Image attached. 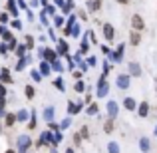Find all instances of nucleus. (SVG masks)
<instances>
[{
	"instance_id": "a211bd4d",
	"label": "nucleus",
	"mask_w": 157,
	"mask_h": 153,
	"mask_svg": "<svg viewBox=\"0 0 157 153\" xmlns=\"http://www.w3.org/2000/svg\"><path fill=\"white\" fill-rule=\"evenodd\" d=\"M30 60H32L30 56H24V58H20V62H18V64H16V72H22V70L26 68V64H28V62H30Z\"/></svg>"
},
{
	"instance_id": "412c9836",
	"label": "nucleus",
	"mask_w": 157,
	"mask_h": 153,
	"mask_svg": "<svg viewBox=\"0 0 157 153\" xmlns=\"http://www.w3.org/2000/svg\"><path fill=\"white\" fill-rule=\"evenodd\" d=\"M123 48H125V46H123V44H119V48H117V50H115V54H113V56H111V60H113V62H119V60H121Z\"/></svg>"
},
{
	"instance_id": "0e129e2a",
	"label": "nucleus",
	"mask_w": 157,
	"mask_h": 153,
	"mask_svg": "<svg viewBox=\"0 0 157 153\" xmlns=\"http://www.w3.org/2000/svg\"><path fill=\"white\" fill-rule=\"evenodd\" d=\"M153 133H155V135H157V125H155V131H153Z\"/></svg>"
},
{
	"instance_id": "7ed1b4c3",
	"label": "nucleus",
	"mask_w": 157,
	"mask_h": 153,
	"mask_svg": "<svg viewBox=\"0 0 157 153\" xmlns=\"http://www.w3.org/2000/svg\"><path fill=\"white\" fill-rule=\"evenodd\" d=\"M131 28H133V30H139V32L145 30V22H143V18L139 14H133V16H131Z\"/></svg>"
},
{
	"instance_id": "9d476101",
	"label": "nucleus",
	"mask_w": 157,
	"mask_h": 153,
	"mask_svg": "<svg viewBox=\"0 0 157 153\" xmlns=\"http://www.w3.org/2000/svg\"><path fill=\"white\" fill-rule=\"evenodd\" d=\"M6 10L10 12L14 18H18V8H16V0H6Z\"/></svg>"
},
{
	"instance_id": "49530a36",
	"label": "nucleus",
	"mask_w": 157,
	"mask_h": 153,
	"mask_svg": "<svg viewBox=\"0 0 157 153\" xmlns=\"http://www.w3.org/2000/svg\"><path fill=\"white\" fill-rule=\"evenodd\" d=\"M82 139H84V137H82V133H76V135H74V141H76V145H80Z\"/></svg>"
},
{
	"instance_id": "b1692460",
	"label": "nucleus",
	"mask_w": 157,
	"mask_h": 153,
	"mask_svg": "<svg viewBox=\"0 0 157 153\" xmlns=\"http://www.w3.org/2000/svg\"><path fill=\"white\" fill-rule=\"evenodd\" d=\"M80 109H82V105H76V103H68V111H70V115L80 113Z\"/></svg>"
},
{
	"instance_id": "8fccbe9b",
	"label": "nucleus",
	"mask_w": 157,
	"mask_h": 153,
	"mask_svg": "<svg viewBox=\"0 0 157 153\" xmlns=\"http://www.w3.org/2000/svg\"><path fill=\"white\" fill-rule=\"evenodd\" d=\"M26 14H28V20H30V22H32V20H34V12H32L30 8H28V10H26Z\"/></svg>"
},
{
	"instance_id": "58836bf2",
	"label": "nucleus",
	"mask_w": 157,
	"mask_h": 153,
	"mask_svg": "<svg viewBox=\"0 0 157 153\" xmlns=\"http://www.w3.org/2000/svg\"><path fill=\"white\" fill-rule=\"evenodd\" d=\"M32 80H36V82H40L42 80V74L38 72V70H32Z\"/></svg>"
},
{
	"instance_id": "473e14b6",
	"label": "nucleus",
	"mask_w": 157,
	"mask_h": 153,
	"mask_svg": "<svg viewBox=\"0 0 157 153\" xmlns=\"http://www.w3.org/2000/svg\"><path fill=\"white\" fill-rule=\"evenodd\" d=\"M54 86H56V88L60 90V92H64V90H66V86H64V80H62V78H58V80L54 82Z\"/></svg>"
},
{
	"instance_id": "f3484780",
	"label": "nucleus",
	"mask_w": 157,
	"mask_h": 153,
	"mask_svg": "<svg viewBox=\"0 0 157 153\" xmlns=\"http://www.w3.org/2000/svg\"><path fill=\"white\" fill-rule=\"evenodd\" d=\"M16 121H18V117H16V113H6V115H4V123H6L8 127H12V125H14Z\"/></svg>"
},
{
	"instance_id": "a878e982",
	"label": "nucleus",
	"mask_w": 157,
	"mask_h": 153,
	"mask_svg": "<svg viewBox=\"0 0 157 153\" xmlns=\"http://www.w3.org/2000/svg\"><path fill=\"white\" fill-rule=\"evenodd\" d=\"M24 94H26V98H28V100H32V98L36 96V90L32 88V86H26V88H24Z\"/></svg>"
},
{
	"instance_id": "393cba45",
	"label": "nucleus",
	"mask_w": 157,
	"mask_h": 153,
	"mask_svg": "<svg viewBox=\"0 0 157 153\" xmlns=\"http://www.w3.org/2000/svg\"><path fill=\"white\" fill-rule=\"evenodd\" d=\"M113 127H115V125H113V119L109 117V119L104 123V131H105V133H111V131H113Z\"/></svg>"
},
{
	"instance_id": "3c124183",
	"label": "nucleus",
	"mask_w": 157,
	"mask_h": 153,
	"mask_svg": "<svg viewBox=\"0 0 157 153\" xmlns=\"http://www.w3.org/2000/svg\"><path fill=\"white\" fill-rule=\"evenodd\" d=\"M62 129H66V127H70V119H64V121H62Z\"/></svg>"
},
{
	"instance_id": "ea45409f",
	"label": "nucleus",
	"mask_w": 157,
	"mask_h": 153,
	"mask_svg": "<svg viewBox=\"0 0 157 153\" xmlns=\"http://www.w3.org/2000/svg\"><path fill=\"white\" fill-rule=\"evenodd\" d=\"M78 18L80 20H88V10H78Z\"/></svg>"
},
{
	"instance_id": "6ab92c4d",
	"label": "nucleus",
	"mask_w": 157,
	"mask_h": 153,
	"mask_svg": "<svg viewBox=\"0 0 157 153\" xmlns=\"http://www.w3.org/2000/svg\"><path fill=\"white\" fill-rule=\"evenodd\" d=\"M50 141H52V135H50V131H44V133H42V137H40V141H38V147L46 145V143H50Z\"/></svg>"
},
{
	"instance_id": "e2e57ef3",
	"label": "nucleus",
	"mask_w": 157,
	"mask_h": 153,
	"mask_svg": "<svg viewBox=\"0 0 157 153\" xmlns=\"http://www.w3.org/2000/svg\"><path fill=\"white\" fill-rule=\"evenodd\" d=\"M66 153H74V149H66Z\"/></svg>"
},
{
	"instance_id": "2f4dec72",
	"label": "nucleus",
	"mask_w": 157,
	"mask_h": 153,
	"mask_svg": "<svg viewBox=\"0 0 157 153\" xmlns=\"http://www.w3.org/2000/svg\"><path fill=\"white\" fill-rule=\"evenodd\" d=\"M8 18H10V12H0V24H6L8 22Z\"/></svg>"
},
{
	"instance_id": "c756f323",
	"label": "nucleus",
	"mask_w": 157,
	"mask_h": 153,
	"mask_svg": "<svg viewBox=\"0 0 157 153\" xmlns=\"http://www.w3.org/2000/svg\"><path fill=\"white\" fill-rule=\"evenodd\" d=\"M74 90H76L78 94H82V92H84V90H86V84H84V82H82V80H78V82H76V86H74Z\"/></svg>"
},
{
	"instance_id": "de8ad7c7",
	"label": "nucleus",
	"mask_w": 157,
	"mask_h": 153,
	"mask_svg": "<svg viewBox=\"0 0 157 153\" xmlns=\"http://www.w3.org/2000/svg\"><path fill=\"white\" fill-rule=\"evenodd\" d=\"M54 4H56L58 8H64L66 6V0H54Z\"/></svg>"
},
{
	"instance_id": "423d86ee",
	"label": "nucleus",
	"mask_w": 157,
	"mask_h": 153,
	"mask_svg": "<svg viewBox=\"0 0 157 153\" xmlns=\"http://www.w3.org/2000/svg\"><path fill=\"white\" fill-rule=\"evenodd\" d=\"M101 32H104V38L107 42H111V40L115 38V28L111 26V24H104V28H101Z\"/></svg>"
},
{
	"instance_id": "4d7b16f0",
	"label": "nucleus",
	"mask_w": 157,
	"mask_h": 153,
	"mask_svg": "<svg viewBox=\"0 0 157 153\" xmlns=\"http://www.w3.org/2000/svg\"><path fill=\"white\" fill-rule=\"evenodd\" d=\"M6 32V28H4V24H0V38H2V34Z\"/></svg>"
},
{
	"instance_id": "bf43d9fd",
	"label": "nucleus",
	"mask_w": 157,
	"mask_h": 153,
	"mask_svg": "<svg viewBox=\"0 0 157 153\" xmlns=\"http://www.w3.org/2000/svg\"><path fill=\"white\" fill-rule=\"evenodd\" d=\"M117 4H129V0H115Z\"/></svg>"
},
{
	"instance_id": "aec40b11",
	"label": "nucleus",
	"mask_w": 157,
	"mask_h": 153,
	"mask_svg": "<svg viewBox=\"0 0 157 153\" xmlns=\"http://www.w3.org/2000/svg\"><path fill=\"white\" fill-rule=\"evenodd\" d=\"M139 149H141L143 153H147V151L151 149V147H149V139H147V137H141V139H139Z\"/></svg>"
},
{
	"instance_id": "4be33fe9",
	"label": "nucleus",
	"mask_w": 157,
	"mask_h": 153,
	"mask_svg": "<svg viewBox=\"0 0 157 153\" xmlns=\"http://www.w3.org/2000/svg\"><path fill=\"white\" fill-rule=\"evenodd\" d=\"M44 119H46V121H52V119H54V107L52 105L44 109Z\"/></svg>"
},
{
	"instance_id": "72a5a7b5",
	"label": "nucleus",
	"mask_w": 157,
	"mask_h": 153,
	"mask_svg": "<svg viewBox=\"0 0 157 153\" xmlns=\"http://www.w3.org/2000/svg\"><path fill=\"white\" fill-rule=\"evenodd\" d=\"M72 36H74V38H80V24H74V28H72Z\"/></svg>"
},
{
	"instance_id": "dca6fc26",
	"label": "nucleus",
	"mask_w": 157,
	"mask_h": 153,
	"mask_svg": "<svg viewBox=\"0 0 157 153\" xmlns=\"http://www.w3.org/2000/svg\"><path fill=\"white\" fill-rule=\"evenodd\" d=\"M50 70H52V64L48 60H44L42 64H40V74H42V76H48V74H50Z\"/></svg>"
},
{
	"instance_id": "f257e3e1",
	"label": "nucleus",
	"mask_w": 157,
	"mask_h": 153,
	"mask_svg": "<svg viewBox=\"0 0 157 153\" xmlns=\"http://www.w3.org/2000/svg\"><path fill=\"white\" fill-rule=\"evenodd\" d=\"M28 147H32V139L28 137V135H20V137H18V151L26 153Z\"/></svg>"
},
{
	"instance_id": "5701e85b",
	"label": "nucleus",
	"mask_w": 157,
	"mask_h": 153,
	"mask_svg": "<svg viewBox=\"0 0 157 153\" xmlns=\"http://www.w3.org/2000/svg\"><path fill=\"white\" fill-rule=\"evenodd\" d=\"M0 82H4V84H12V78H10V74H8V70H2V74H0Z\"/></svg>"
},
{
	"instance_id": "680f3d73",
	"label": "nucleus",
	"mask_w": 157,
	"mask_h": 153,
	"mask_svg": "<svg viewBox=\"0 0 157 153\" xmlns=\"http://www.w3.org/2000/svg\"><path fill=\"white\" fill-rule=\"evenodd\" d=\"M4 153H16V149H6Z\"/></svg>"
},
{
	"instance_id": "09e8293b",
	"label": "nucleus",
	"mask_w": 157,
	"mask_h": 153,
	"mask_svg": "<svg viewBox=\"0 0 157 153\" xmlns=\"http://www.w3.org/2000/svg\"><path fill=\"white\" fill-rule=\"evenodd\" d=\"M8 50H10V48H8L6 44H0V54H6Z\"/></svg>"
},
{
	"instance_id": "6e6d98bb",
	"label": "nucleus",
	"mask_w": 157,
	"mask_h": 153,
	"mask_svg": "<svg viewBox=\"0 0 157 153\" xmlns=\"http://www.w3.org/2000/svg\"><path fill=\"white\" fill-rule=\"evenodd\" d=\"M74 78H76V80H82V72H78V70H76V72H74Z\"/></svg>"
},
{
	"instance_id": "052dcab7",
	"label": "nucleus",
	"mask_w": 157,
	"mask_h": 153,
	"mask_svg": "<svg viewBox=\"0 0 157 153\" xmlns=\"http://www.w3.org/2000/svg\"><path fill=\"white\" fill-rule=\"evenodd\" d=\"M6 105V100H4V98H0V107H4Z\"/></svg>"
},
{
	"instance_id": "6e6552de",
	"label": "nucleus",
	"mask_w": 157,
	"mask_h": 153,
	"mask_svg": "<svg viewBox=\"0 0 157 153\" xmlns=\"http://www.w3.org/2000/svg\"><path fill=\"white\" fill-rule=\"evenodd\" d=\"M129 44L131 46H139V44H141V32L139 30H133L129 34Z\"/></svg>"
},
{
	"instance_id": "20e7f679",
	"label": "nucleus",
	"mask_w": 157,
	"mask_h": 153,
	"mask_svg": "<svg viewBox=\"0 0 157 153\" xmlns=\"http://www.w3.org/2000/svg\"><path fill=\"white\" fill-rule=\"evenodd\" d=\"M107 90H109V84L105 82V76H101L100 84H98V92H96V96H98V98H105V96H107Z\"/></svg>"
},
{
	"instance_id": "e433bc0d",
	"label": "nucleus",
	"mask_w": 157,
	"mask_h": 153,
	"mask_svg": "<svg viewBox=\"0 0 157 153\" xmlns=\"http://www.w3.org/2000/svg\"><path fill=\"white\" fill-rule=\"evenodd\" d=\"M34 127H36V113L32 111V119L28 121V129H34Z\"/></svg>"
},
{
	"instance_id": "9b49d317",
	"label": "nucleus",
	"mask_w": 157,
	"mask_h": 153,
	"mask_svg": "<svg viewBox=\"0 0 157 153\" xmlns=\"http://www.w3.org/2000/svg\"><path fill=\"white\" fill-rule=\"evenodd\" d=\"M117 109H119V107H117V103H115L113 100L107 101V113H109V117H111V119H113L115 115H117Z\"/></svg>"
},
{
	"instance_id": "ddd939ff",
	"label": "nucleus",
	"mask_w": 157,
	"mask_h": 153,
	"mask_svg": "<svg viewBox=\"0 0 157 153\" xmlns=\"http://www.w3.org/2000/svg\"><path fill=\"white\" fill-rule=\"evenodd\" d=\"M137 113L141 115V117H147V113H149V103H147V101L139 103V105H137Z\"/></svg>"
},
{
	"instance_id": "13d9d810",
	"label": "nucleus",
	"mask_w": 157,
	"mask_h": 153,
	"mask_svg": "<svg viewBox=\"0 0 157 153\" xmlns=\"http://www.w3.org/2000/svg\"><path fill=\"white\" fill-rule=\"evenodd\" d=\"M40 4H42L44 8H46V6H50V2H48V0H40Z\"/></svg>"
},
{
	"instance_id": "a18cd8bd",
	"label": "nucleus",
	"mask_w": 157,
	"mask_h": 153,
	"mask_svg": "<svg viewBox=\"0 0 157 153\" xmlns=\"http://www.w3.org/2000/svg\"><path fill=\"white\" fill-rule=\"evenodd\" d=\"M80 54H88V42L86 40H82V52Z\"/></svg>"
},
{
	"instance_id": "5fc2aeb1",
	"label": "nucleus",
	"mask_w": 157,
	"mask_h": 153,
	"mask_svg": "<svg viewBox=\"0 0 157 153\" xmlns=\"http://www.w3.org/2000/svg\"><path fill=\"white\" fill-rule=\"evenodd\" d=\"M109 70H111V66H109V64H107V62H105V64H104V74H107V72H109Z\"/></svg>"
},
{
	"instance_id": "c03bdc74",
	"label": "nucleus",
	"mask_w": 157,
	"mask_h": 153,
	"mask_svg": "<svg viewBox=\"0 0 157 153\" xmlns=\"http://www.w3.org/2000/svg\"><path fill=\"white\" fill-rule=\"evenodd\" d=\"M16 4H18V6L22 8V10H28V4L24 2V0H16Z\"/></svg>"
},
{
	"instance_id": "4468645a",
	"label": "nucleus",
	"mask_w": 157,
	"mask_h": 153,
	"mask_svg": "<svg viewBox=\"0 0 157 153\" xmlns=\"http://www.w3.org/2000/svg\"><path fill=\"white\" fill-rule=\"evenodd\" d=\"M123 107L129 109V111H133V109H137V103H135L133 98H125V100H123Z\"/></svg>"
},
{
	"instance_id": "69168bd1",
	"label": "nucleus",
	"mask_w": 157,
	"mask_h": 153,
	"mask_svg": "<svg viewBox=\"0 0 157 153\" xmlns=\"http://www.w3.org/2000/svg\"><path fill=\"white\" fill-rule=\"evenodd\" d=\"M0 131H2V123H0Z\"/></svg>"
},
{
	"instance_id": "f704fd0d",
	"label": "nucleus",
	"mask_w": 157,
	"mask_h": 153,
	"mask_svg": "<svg viewBox=\"0 0 157 153\" xmlns=\"http://www.w3.org/2000/svg\"><path fill=\"white\" fill-rule=\"evenodd\" d=\"M52 68L56 70V72H64V68H62V62L60 60H56V62H52Z\"/></svg>"
},
{
	"instance_id": "0eeeda50",
	"label": "nucleus",
	"mask_w": 157,
	"mask_h": 153,
	"mask_svg": "<svg viewBox=\"0 0 157 153\" xmlns=\"http://www.w3.org/2000/svg\"><path fill=\"white\" fill-rule=\"evenodd\" d=\"M127 68H129V70H127V72H129V76H133V78H139V76H141V66H139L137 64V62H129V64H127Z\"/></svg>"
},
{
	"instance_id": "c85d7f7f",
	"label": "nucleus",
	"mask_w": 157,
	"mask_h": 153,
	"mask_svg": "<svg viewBox=\"0 0 157 153\" xmlns=\"http://www.w3.org/2000/svg\"><path fill=\"white\" fill-rule=\"evenodd\" d=\"M98 111H100V107H98V103H90V107H88V115H96Z\"/></svg>"
},
{
	"instance_id": "37998d69",
	"label": "nucleus",
	"mask_w": 157,
	"mask_h": 153,
	"mask_svg": "<svg viewBox=\"0 0 157 153\" xmlns=\"http://www.w3.org/2000/svg\"><path fill=\"white\" fill-rule=\"evenodd\" d=\"M0 98H6V86L0 82Z\"/></svg>"
},
{
	"instance_id": "7c9ffc66",
	"label": "nucleus",
	"mask_w": 157,
	"mask_h": 153,
	"mask_svg": "<svg viewBox=\"0 0 157 153\" xmlns=\"http://www.w3.org/2000/svg\"><path fill=\"white\" fill-rule=\"evenodd\" d=\"M107 151H109V153H119V145L115 141H111L109 145H107Z\"/></svg>"
},
{
	"instance_id": "2eb2a0df",
	"label": "nucleus",
	"mask_w": 157,
	"mask_h": 153,
	"mask_svg": "<svg viewBox=\"0 0 157 153\" xmlns=\"http://www.w3.org/2000/svg\"><path fill=\"white\" fill-rule=\"evenodd\" d=\"M52 20H54V26H56V28H60V26H64V22L68 20V16H64V14H56Z\"/></svg>"
},
{
	"instance_id": "a19ab883",
	"label": "nucleus",
	"mask_w": 157,
	"mask_h": 153,
	"mask_svg": "<svg viewBox=\"0 0 157 153\" xmlns=\"http://www.w3.org/2000/svg\"><path fill=\"white\" fill-rule=\"evenodd\" d=\"M26 46H28V50L34 48V38H32V36H26Z\"/></svg>"
},
{
	"instance_id": "4c0bfd02",
	"label": "nucleus",
	"mask_w": 157,
	"mask_h": 153,
	"mask_svg": "<svg viewBox=\"0 0 157 153\" xmlns=\"http://www.w3.org/2000/svg\"><path fill=\"white\" fill-rule=\"evenodd\" d=\"M80 133H82V137H84V139H88V137H90V129H88V125H84V127H82V129H80Z\"/></svg>"
},
{
	"instance_id": "864d4df0",
	"label": "nucleus",
	"mask_w": 157,
	"mask_h": 153,
	"mask_svg": "<svg viewBox=\"0 0 157 153\" xmlns=\"http://www.w3.org/2000/svg\"><path fill=\"white\" fill-rule=\"evenodd\" d=\"M101 52H104L105 56H109V54H111V52H109V48H107V46H101Z\"/></svg>"
},
{
	"instance_id": "79ce46f5",
	"label": "nucleus",
	"mask_w": 157,
	"mask_h": 153,
	"mask_svg": "<svg viewBox=\"0 0 157 153\" xmlns=\"http://www.w3.org/2000/svg\"><path fill=\"white\" fill-rule=\"evenodd\" d=\"M12 28L20 30V28H22V22H18V18H14V20H12Z\"/></svg>"
},
{
	"instance_id": "bb28decb",
	"label": "nucleus",
	"mask_w": 157,
	"mask_h": 153,
	"mask_svg": "<svg viewBox=\"0 0 157 153\" xmlns=\"http://www.w3.org/2000/svg\"><path fill=\"white\" fill-rule=\"evenodd\" d=\"M28 115H30V113H28L26 109H20L18 113H16V117H18V121H26V119H28Z\"/></svg>"
},
{
	"instance_id": "f03ea898",
	"label": "nucleus",
	"mask_w": 157,
	"mask_h": 153,
	"mask_svg": "<svg viewBox=\"0 0 157 153\" xmlns=\"http://www.w3.org/2000/svg\"><path fill=\"white\" fill-rule=\"evenodd\" d=\"M129 82H131V76H129V74H119L117 80H115V84H117L119 90H127V88H129Z\"/></svg>"
},
{
	"instance_id": "1a4fd4ad",
	"label": "nucleus",
	"mask_w": 157,
	"mask_h": 153,
	"mask_svg": "<svg viewBox=\"0 0 157 153\" xmlns=\"http://www.w3.org/2000/svg\"><path fill=\"white\" fill-rule=\"evenodd\" d=\"M100 8H101V0H88V6H86L88 12H98Z\"/></svg>"
},
{
	"instance_id": "39448f33",
	"label": "nucleus",
	"mask_w": 157,
	"mask_h": 153,
	"mask_svg": "<svg viewBox=\"0 0 157 153\" xmlns=\"http://www.w3.org/2000/svg\"><path fill=\"white\" fill-rule=\"evenodd\" d=\"M40 56H42L44 60H48L50 64L58 60V52L56 50H50V48H42V50H40Z\"/></svg>"
},
{
	"instance_id": "603ef678",
	"label": "nucleus",
	"mask_w": 157,
	"mask_h": 153,
	"mask_svg": "<svg viewBox=\"0 0 157 153\" xmlns=\"http://www.w3.org/2000/svg\"><path fill=\"white\" fill-rule=\"evenodd\" d=\"M88 64H90V66H96L98 60H96V58H88Z\"/></svg>"
},
{
	"instance_id": "c9c22d12",
	"label": "nucleus",
	"mask_w": 157,
	"mask_h": 153,
	"mask_svg": "<svg viewBox=\"0 0 157 153\" xmlns=\"http://www.w3.org/2000/svg\"><path fill=\"white\" fill-rule=\"evenodd\" d=\"M44 10H46V12H48V16H52V18L56 16V6H52V4H50V6H46Z\"/></svg>"
},
{
	"instance_id": "f8f14e48",
	"label": "nucleus",
	"mask_w": 157,
	"mask_h": 153,
	"mask_svg": "<svg viewBox=\"0 0 157 153\" xmlns=\"http://www.w3.org/2000/svg\"><path fill=\"white\" fill-rule=\"evenodd\" d=\"M68 50H70V48H68V44H66L64 42V40H60V42H58V56H68Z\"/></svg>"
},
{
	"instance_id": "cd10ccee",
	"label": "nucleus",
	"mask_w": 157,
	"mask_h": 153,
	"mask_svg": "<svg viewBox=\"0 0 157 153\" xmlns=\"http://www.w3.org/2000/svg\"><path fill=\"white\" fill-rule=\"evenodd\" d=\"M26 50H28V46H22V44H20V46H16V56H18V58H24Z\"/></svg>"
}]
</instances>
